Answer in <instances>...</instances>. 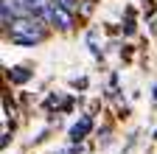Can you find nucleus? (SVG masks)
<instances>
[{"label": "nucleus", "mask_w": 157, "mask_h": 154, "mask_svg": "<svg viewBox=\"0 0 157 154\" xmlns=\"http://www.w3.org/2000/svg\"><path fill=\"white\" fill-rule=\"evenodd\" d=\"M51 23H53L56 28H62V31L73 28V11H70V9H65V6H59V3H53V11H51Z\"/></svg>", "instance_id": "obj_2"}, {"label": "nucleus", "mask_w": 157, "mask_h": 154, "mask_svg": "<svg viewBox=\"0 0 157 154\" xmlns=\"http://www.w3.org/2000/svg\"><path fill=\"white\" fill-rule=\"evenodd\" d=\"M28 79H31V73H28L25 67H14V70H11V81L23 84V81H28Z\"/></svg>", "instance_id": "obj_4"}, {"label": "nucleus", "mask_w": 157, "mask_h": 154, "mask_svg": "<svg viewBox=\"0 0 157 154\" xmlns=\"http://www.w3.org/2000/svg\"><path fill=\"white\" fill-rule=\"evenodd\" d=\"M90 129H93V118H90V115H82V121L70 126V140L78 143L82 137H87V134H90Z\"/></svg>", "instance_id": "obj_3"}, {"label": "nucleus", "mask_w": 157, "mask_h": 154, "mask_svg": "<svg viewBox=\"0 0 157 154\" xmlns=\"http://www.w3.org/2000/svg\"><path fill=\"white\" fill-rule=\"evenodd\" d=\"M42 25H45V20H39L34 14H23V17H17L9 25V36L17 45H36V42H42V36H45Z\"/></svg>", "instance_id": "obj_1"}, {"label": "nucleus", "mask_w": 157, "mask_h": 154, "mask_svg": "<svg viewBox=\"0 0 157 154\" xmlns=\"http://www.w3.org/2000/svg\"><path fill=\"white\" fill-rule=\"evenodd\" d=\"M154 98H157V84H154Z\"/></svg>", "instance_id": "obj_6"}, {"label": "nucleus", "mask_w": 157, "mask_h": 154, "mask_svg": "<svg viewBox=\"0 0 157 154\" xmlns=\"http://www.w3.org/2000/svg\"><path fill=\"white\" fill-rule=\"evenodd\" d=\"M154 140H157V132H154Z\"/></svg>", "instance_id": "obj_7"}, {"label": "nucleus", "mask_w": 157, "mask_h": 154, "mask_svg": "<svg viewBox=\"0 0 157 154\" xmlns=\"http://www.w3.org/2000/svg\"><path fill=\"white\" fill-rule=\"evenodd\" d=\"M56 3H59V6H65V9H70V11H73V9H76V3H78V0H56Z\"/></svg>", "instance_id": "obj_5"}]
</instances>
